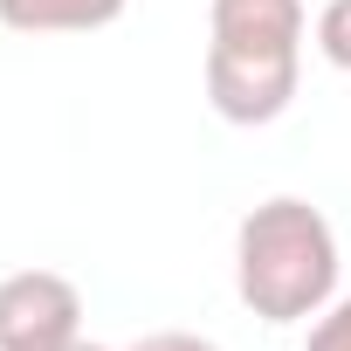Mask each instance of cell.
Masks as SVG:
<instances>
[{"label": "cell", "instance_id": "obj_1", "mask_svg": "<svg viewBox=\"0 0 351 351\" xmlns=\"http://www.w3.org/2000/svg\"><path fill=\"white\" fill-rule=\"evenodd\" d=\"M337 228L296 200L276 193L262 207L241 214L234 228V296L262 317V324H303L337 296Z\"/></svg>", "mask_w": 351, "mask_h": 351}, {"label": "cell", "instance_id": "obj_2", "mask_svg": "<svg viewBox=\"0 0 351 351\" xmlns=\"http://www.w3.org/2000/svg\"><path fill=\"white\" fill-rule=\"evenodd\" d=\"M303 49H248V42H207V104L228 124H276L296 104Z\"/></svg>", "mask_w": 351, "mask_h": 351}, {"label": "cell", "instance_id": "obj_3", "mask_svg": "<svg viewBox=\"0 0 351 351\" xmlns=\"http://www.w3.org/2000/svg\"><path fill=\"white\" fill-rule=\"evenodd\" d=\"M83 337V289L56 269L0 276V351H69Z\"/></svg>", "mask_w": 351, "mask_h": 351}, {"label": "cell", "instance_id": "obj_4", "mask_svg": "<svg viewBox=\"0 0 351 351\" xmlns=\"http://www.w3.org/2000/svg\"><path fill=\"white\" fill-rule=\"evenodd\" d=\"M131 0H0V28L14 35H97L124 21Z\"/></svg>", "mask_w": 351, "mask_h": 351}, {"label": "cell", "instance_id": "obj_5", "mask_svg": "<svg viewBox=\"0 0 351 351\" xmlns=\"http://www.w3.org/2000/svg\"><path fill=\"white\" fill-rule=\"evenodd\" d=\"M317 56L330 69H351V0H324L317 8Z\"/></svg>", "mask_w": 351, "mask_h": 351}, {"label": "cell", "instance_id": "obj_6", "mask_svg": "<svg viewBox=\"0 0 351 351\" xmlns=\"http://www.w3.org/2000/svg\"><path fill=\"white\" fill-rule=\"evenodd\" d=\"M303 351H351V296H330L303 337Z\"/></svg>", "mask_w": 351, "mask_h": 351}, {"label": "cell", "instance_id": "obj_7", "mask_svg": "<svg viewBox=\"0 0 351 351\" xmlns=\"http://www.w3.org/2000/svg\"><path fill=\"white\" fill-rule=\"evenodd\" d=\"M124 351H221V344L200 337V330H145V337H131Z\"/></svg>", "mask_w": 351, "mask_h": 351}, {"label": "cell", "instance_id": "obj_8", "mask_svg": "<svg viewBox=\"0 0 351 351\" xmlns=\"http://www.w3.org/2000/svg\"><path fill=\"white\" fill-rule=\"evenodd\" d=\"M69 351H124V344H90V337H76Z\"/></svg>", "mask_w": 351, "mask_h": 351}]
</instances>
